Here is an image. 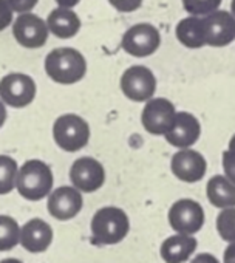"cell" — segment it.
<instances>
[{"mask_svg":"<svg viewBox=\"0 0 235 263\" xmlns=\"http://www.w3.org/2000/svg\"><path fill=\"white\" fill-rule=\"evenodd\" d=\"M130 231L127 214L116 206H105L96 211L91 218V235L97 245H118Z\"/></svg>","mask_w":235,"mask_h":263,"instance_id":"7a4b0ae2","label":"cell"},{"mask_svg":"<svg viewBox=\"0 0 235 263\" xmlns=\"http://www.w3.org/2000/svg\"><path fill=\"white\" fill-rule=\"evenodd\" d=\"M84 206L82 194L73 186H62L53 191L48 197V212L61 221L74 218Z\"/></svg>","mask_w":235,"mask_h":263,"instance_id":"9a60e30c","label":"cell"},{"mask_svg":"<svg viewBox=\"0 0 235 263\" xmlns=\"http://www.w3.org/2000/svg\"><path fill=\"white\" fill-rule=\"evenodd\" d=\"M227 151L230 152H235V134L232 135V138L229 140V146H227Z\"/></svg>","mask_w":235,"mask_h":263,"instance_id":"d6a6232c","label":"cell"},{"mask_svg":"<svg viewBox=\"0 0 235 263\" xmlns=\"http://www.w3.org/2000/svg\"><path fill=\"white\" fill-rule=\"evenodd\" d=\"M17 174V163L8 155H0V195L10 194L16 187Z\"/></svg>","mask_w":235,"mask_h":263,"instance_id":"7402d4cb","label":"cell"},{"mask_svg":"<svg viewBox=\"0 0 235 263\" xmlns=\"http://www.w3.org/2000/svg\"><path fill=\"white\" fill-rule=\"evenodd\" d=\"M189 263H221V261L210 252H200L193 255Z\"/></svg>","mask_w":235,"mask_h":263,"instance_id":"f1b7e54d","label":"cell"},{"mask_svg":"<svg viewBox=\"0 0 235 263\" xmlns=\"http://www.w3.org/2000/svg\"><path fill=\"white\" fill-rule=\"evenodd\" d=\"M177 113L178 111L173 102L167 98H152L143 108L141 122L147 134L155 137H166L175 122Z\"/></svg>","mask_w":235,"mask_h":263,"instance_id":"8992f818","label":"cell"},{"mask_svg":"<svg viewBox=\"0 0 235 263\" xmlns=\"http://www.w3.org/2000/svg\"><path fill=\"white\" fill-rule=\"evenodd\" d=\"M81 0H56V4L61 7V8H65V10H71L73 7H76Z\"/></svg>","mask_w":235,"mask_h":263,"instance_id":"4dcf8cb0","label":"cell"},{"mask_svg":"<svg viewBox=\"0 0 235 263\" xmlns=\"http://www.w3.org/2000/svg\"><path fill=\"white\" fill-rule=\"evenodd\" d=\"M53 138L62 151L77 152L90 141V125L84 118L74 113L62 115L54 121Z\"/></svg>","mask_w":235,"mask_h":263,"instance_id":"277c9868","label":"cell"},{"mask_svg":"<svg viewBox=\"0 0 235 263\" xmlns=\"http://www.w3.org/2000/svg\"><path fill=\"white\" fill-rule=\"evenodd\" d=\"M223 0H183V7L190 16L204 17L218 11Z\"/></svg>","mask_w":235,"mask_h":263,"instance_id":"cb8c5ba5","label":"cell"},{"mask_svg":"<svg viewBox=\"0 0 235 263\" xmlns=\"http://www.w3.org/2000/svg\"><path fill=\"white\" fill-rule=\"evenodd\" d=\"M47 27L59 39H70L81 30V19L73 10L56 8L47 19Z\"/></svg>","mask_w":235,"mask_h":263,"instance_id":"d6986e66","label":"cell"},{"mask_svg":"<svg viewBox=\"0 0 235 263\" xmlns=\"http://www.w3.org/2000/svg\"><path fill=\"white\" fill-rule=\"evenodd\" d=\"M167 220L175 234L195 235L201 231L206 217L204 209L198 201L192 198H181L170 206Z\"/></svg>","mask_w":235,"mask_h":263,"instance_id":"5b68a950","label":"cell"},{"mask_svg":"<svg viewBox=\"0 0 235 263\" xmlns=\"http://www.w3.org/2000/svg\"><path fill=\"white\" fill-rule=\"evenodd\" d=\"M34 96L36 84L28 74L11 73L0 81V99L14 108L30 105L34 101Z\"/></svg>","mask_w":235,"mask_h":263,"instance_id":"9c48e42d","label":"cell"},{"mask_svg":"<svg viewBox=\"0 0 235 263\" xmlns=\"http://www.w3.org/2000/svg\"><path fill=\"white\" fill-rule=\"evenodd\" d=\"M221 164H223V172L224 177L235 184V152L224 151L221 155Z\"/></svg>","mask_w":235,"mask_h":263,"instance_id":"d4e9b609","label":"cell"},{"mask_svg":"<svg viewBox=\"0 0 235 263\" xmlns=\"http://www.w3.org/2000/svg\"><path fill=\"white\" fill-rule=\"evenodd\" d=\"M206 195L212 206L221 209L235 208V184L224 175H213L206 186Z\"/></svg>","mask_w":235,"mask_h":263,"instance_id":"ffe728a7","label":"cell"},{"mask_svg":"<svg viewBox=\"0 0 235 263\" xmlns=\"http://www.w3.org/2000/svg\"><path fill=\"white\" fill-rule=\"evenodd\" d=\"M47 24L36 14H21L13 25V34L16 41L25 48H41L48 39Z\"/></svg>","mask_w":235,"mask_h":263,"instance_id":"4fadbf2b","label":"cell"},{"mask_svg":"<svg viewBox=\"0 0 235 263\" xmlns=\"http://www.w3.org/2000/svg\"><path fill=\"white\" fill-rule=\"evenodd\" d=\"M47 74L57 84L71 85L84 79L87 73V61L74 48H56L45 59Z\"/></svg>","mask_w":235,"mask_h":263,"instance_id":"6da1fadb","label":"cell"},{"mask_svg":"<svg viewBox=\"0 0 235 263\" xmlns=\"http://www.w3.org/2000/svg\"><path fill=\"white\" fill-rule=\"evenodd\" d=\"M201 137V124L190 111H178L175 122L169 134L164 137L166 141L178 151L192 149Z\"/></svg>","mask_w":235,"mask_h":263,"instance_id":"7c38bea8","label":"cell"},{"mask_svg":"<svg viewBox=\"0 0 235 263\" xmlns=\"http://www.w3.org/2000/svg\"><path fill=\"white\" fill-rule=\"evenodd\" d=\"M13 22V10L7 4V0H0V31H4Z\"/></svg>","mask_w":235,"mask_h":263,"instance_id":"83f0119b","label":"cell"},{"mask_svg":"<svg viewBox=\"0 0 235 263\" xmlns=\"http://www.w3.org/2000/svg\"><path fill=\"white\" fill-rule=\"evenodd\" d=\"M161 45V34L152 24H136L130 27L124 36L121 47L123 50L135 58H147L153 54Z\"/></svg>","mask_w":235,"mask_h":263,"instance_id":"ba28073f","label":"cell"},{"mask_svg":"<svg viewBox=\"0 0 235 263\" xmlns=\"http://www.w3.org/2000/svg\"><path fill=\"white\" fill-rule=\"evenodd\" d=\"M0 263H24V261H21L17 258H5V260H2Z\"/></svg>","mask_w":235,"mask_h":263,"instance_id":"836d02e7","label":"cell"},{"mask_svg":"<svg viewBox=\"0 0 235 263\" xmlns=\"http://www.w3.org/2000/svg\"><path fill=\"white\" fill-rule=\"evenodd\" d=\"M170 171L173 177L183 183H197L204 178L207 172V161L198 151L183 149L173 154L170 160Z\"/></svg>","mask_w":235,"mask_h":263,"instance_id":"8fae6325","label":"cell"},{"mask_svg":"<svg viewBox=\"0 0 235 263\" xmlns=\"http://www.w3.org/2000/svg\"><path fill=\"white\" fill-rule=\"evenodd\" d=\"M206 45L221 48L235 41V17L229 11L218 10L204 16Z\"/></svg>","mask_w":235,"mask_h":263,"instance_id":"5bb4252c","label":"cell"},{"mask_svg":"<svg viewBox=\"0 0 235 263\" xmlns=\"http://www.w3.org/2000/svg\"><path fill=\"white\" fill-rule=\"evenodd\" d=\"M217 232L221 240L227 243L235 241V208L221 209L215 220Z\"/></svg>","mask_w":235,"mask_h":263,"instance_id":"603a6c76","label":"cell"},{"mask_svg":"<svg viewBox=\"0 0 235 263\" xmlns=\"http://www.w3.org/2000/svg\"><path fill=\"white\" fill-rule=\"evenodd\" d=\"M39 0H7V4L10 5V8L16 13L25 14L27 11H31Z\"/></svg>","mask_w":235,"mask_h":263,"instance_id":"4316f807","label":"cell"},{"mask_svg":"<svg viewBox=\"0 0 235 263\" xmlns=\"http://www.w3.org/2000/svg\"><path fill=\"white\" fill-rule=\"evenodd\" d=\"M197 246L198 241L193 235L173 234L161 243L160 255L166 263H186L193 257Z\"/></svg>","mask_w":235,"mask_h":263,"instance_id":"e0dca14e","label":"cell"},{"mask_svg":"<svg viewBox=\"0 0 235 263\" xmlns=\"http://www.w3.org/2000/svg\"><path fill=\"white\" fill-rule=\"evenodd\" d=\"M21 243V228L10 215H0V251H10Z\"/></svg>","mask_w":235,"mask_h":263,"instance_id":"44dd1931","label":"cell"},{"mask_svg":"<svg viewBox=\"0 0 235 263\" xmlns=\"http://www.w3.org/2000/svg\"><path fill=\"white\" fill-rule=\"evenodd\" d=\"M70 180L73 187H76L79 192L91 194L102 187L105 181V169L97 160L91 157H82L73 163L70 169Z\"/></svg>","mask_w":235,"mask_h":263,"instance_id":"30bf717a","label":"cell"},{"mask_svg":"<svg viewBox=\"0 0 235 263\" xmlns=\"http://www.w3.org/2000/svg\"><path fill=\"white\" fill-rule=\"evenodd\" d=\"M5 119H7V108H5L4 102L0 101V127L5 124Z\"/></svg>","mask_w":235,"mask_h":263,"instance_id":"1f68e13d","label":"cell"},{"mask_svg":"<svg viewBox=\"0 0 235 263\" xmlns=\"http://www.w3.org/2000/svg\"><path fill=\"white\" fill-rule=\"evenodd\" d=\"M108 4L121 13H132L143 5V0H108Z\"/></svg>","mask_w":235,"mask_h":263,"instance_id":"484cf974","label":"cell"},{"mask_svg":"<svg viewBox=\"0 0 235 263\" xmlns=\"http://www.w3.org/2000/svg\"><path fill=\"white\" fill-rule=\"evenodd\" d=\"M230 14L235 17V0H232V2H230Z\"/></svg>","mask_w":235,"mask_h":263,"instance_id":"e575fe53","label":"cell"},{"mask_svg":"<svg viewBox=\"0 0 235 263\" xmlns=\"http://www.w3.org/2000/svg\"><path fill=\"white\" fill-rule=\"evenodd\" d=\"M53 241V229L42 218H33L21 228V245L28 252H44Z\"/></svg>","mask_w":235,"mask_h":263,"instance_id":"2e32d148","label":"cell"},{"mask_svg":"<svg viewBox=\"0 0 235 263\" xmlns=\"http://www.w3.org/2000/svg\"><path fill=\"white\" fill-rule=\"evenodd\" d=\"M177 39L186 48H203L206 47V28L204 19L197 16H189L181 19L175 28Z\"/></svg>","mask_w":235,"mask_h":263,"instance_id":"ac0fdd59","label":"cell"},{"mask_svg":"<svg viewBox=\"0 0 235 263\" xmlns=\"http://www.w3.org/2000/svg\"><path fill=\"white\" fill-rule=\"evenodd\" d=\"M53 187V172L50 166L41 160L27 161L17 174L16 189L30 201H39L45 198Z\"/></svg>","mask_w":235,"mask_h":263,"instance_id":"3957f363","label":"cell"},{"mask_svg":"<svg viewBox=\"0 0 235 263\" xmlns=\"http://www.w3.org/2000/svg\"><path fill=\"white\" fill-rule=\"evenodd\" d=\"M121 90L126 98L135 102H147L156 91V78L144 65H133L121 76Z\"/></svg>","mask_w":235,"mask_h":263,"instance_id":"52a82bcc","label":"cell"},{"mask_svg":"<svg viewBox=\"0 0 235 263\" xmlns=\"http://www.w3.org/2000/svg\"><path fill=\"white\" fill-rule=\"evenodd\" d=\"M223 263H235V241L229 243L223 254Z\"/></svg>","mask_w":235,"mask_h":263,"instance_id":"f546056e","label":"cell"}]
</instances>
